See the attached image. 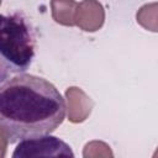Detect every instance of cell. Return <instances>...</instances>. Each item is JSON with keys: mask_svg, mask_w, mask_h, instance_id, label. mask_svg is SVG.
<instances>
[{"mask_svg": "<svg viewBox=\"0 0 158 158\" xmlns=\"http://www.w3.org/2000/svg\"><path fill=\"white\" fill-rule=\"evenodd\" d=\"M157 2H152V4H146L143 5L137 15V22L144 27L146 30H149L152 32H157L158 27H157Z\"/></svg>", "mask_w": 158, "mask_h": 158, "instance_id": "obj_7", "label": "cell"}, {"mask_svg": "<svg viewBox=\"0 0 158 158\" xmlns=\"http://www.w3.org/2000/svg\"><path fill=\"white\" fill-rule=\"evenodd\" d=\"M7 143H9L7 135H6L5 130L0 126V158H5L6 149H7Z\"/></svg>", "mask_w": 158, "mask_h": 158, "instance_id": "obj_9", "label": "cell"}, {"mask_svg": "<svg viewBox=\"0 0 158 158\" xmlns=\"http://www.w3.org/2000/svg\"><path fill=\"white\" fill-rule=\"evenodd\" d=\"M52 17L53 20L63 26L74 25V12L77 7L75 1H52Z\"/></svg>", "mask_w": 158, "mask_h": 158, "instance_id": "obj_6", "label": "cell"}, {"mask_svg": "<svg viewBox=\"0 0 158 158\" xmlns=\"http://www.w3.org/2000/svg\"><path fill=\"white\" fill-rule=\"evenodd\" d=\"M105 10L98 1L77 2L74 12V25L85 32H95L104 25Z\"/></svg>", "mask_w": 158, "mask_h": 158, "instance_id": "obj_4", "label": "cell"}, {"mask_svg": "<svg viewBox=\"0 0 158 158\" xmlns=\"http://www.w3.org/2000/svg\"><path fill=\"white\" fill-rule=\"evenodd\" d=\"M0 5H1V1H0Z\"/></svg>", "mask_w": 158, "mask_h": 158, "instance_id": "obj_10", "label": "cell"}, {"mask_svg": "<svg viewBox=\"0 0 158 158\" xmlns=\"http://www.w3.org/2000/svg\"><path fill=\"white\" fill-rule=\"evenodd\" d=\"M11 158H75L68 143L54 136L20 141Z\"/></svg>", "mask_w": 158, "mask_h": 158, "instance_id": "obj_3", "label": "cell"}, {"mask_svg": "<svg viewBox=\"0 0 158 158\" xmlns=\"http://www.w3.org/2000/svg\"><path fill=\"white\" fill-rule=\"evenodd\" d=\"M64 117V99L44 78L20 74L0 84V126L10 143L48 136Z\"/></svg>", "mask_w": 158, "mask_h": 158, "instance_id": "obj_1", "label": "cell"}, {"mask_svg": "<svg viewBox=\"0 0 158 158\" xmlns=\"http://www.w3.org/2000/svg\"><path fill=\"white\" fill-rule=\"evenodd\" d=\"M68 120L73 123L84 122L91 114L94 101L78 86H70L65 90Z\"/></svg>", "mask_w": 158, "mask_h": 158, "instance_id": "obj_5", "label": "cell"}, {"mask_svg": "<svg viewBox=\"0 0 158 158\" xmlns=\"http://www.w3.org/2000/svg\"><path fill=\"white\" fill-rule=\"evenodd\" d=\"M36 37L21 12L0 14V84L23 74L35 58Z\"/></svg>", "mask_w": 158, "mask_h": 158, "instance_id": "obj_2", "label": "cell"}, {"mask_svg": "<svg viewBox=\"0 0 158 158\" xmlns=\"http://www.w3.org/2000/svg\"><path fill=\"white\" fill-rule=\"evenodd\" d=\"M83 158H115L111 147L102 141H90L83 148Z\"/></svg>", "mask_w": 158, "mask_h": 158, "instance_id": "obj_8", "label": "cell"}]
</instances>
